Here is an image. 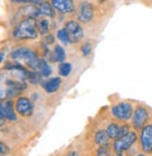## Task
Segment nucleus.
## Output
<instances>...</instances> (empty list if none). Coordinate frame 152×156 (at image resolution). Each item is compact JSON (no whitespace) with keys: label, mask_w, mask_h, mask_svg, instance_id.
<instances>
[{"label":"nucleus","mask_w":152,"mask_h":156,"mask_svg":"<svg viewBox=\"0 0 152 156\" xmlns=\"http://www.w3.org/2000/svg\"><path fill=\"white\" fill-rule=\"evenodd\" d=\"M37 21L33 17L25 18L16 26L13 30V36L20 40L36 39L38 37Z\"/></svg>","instance_id":"1"},{"label":"nucleus","mask_w":152,"mask_h":156,"mask_svg":"<svg viewBox=\"0 0 152 156\" xmlns=\"http://www.w3.org/2000/svg\"><path fill=\"white\" fill-rule=\"evenodd\" d=\"M10 57L16 61L23 60L28 68L33 71H39L41 59L39 55L27 47H19L10 53Z\"/></svg>","instance_id":"2"},{"label":"nucleus","mask_w":152,"mask_h":156,"mask_svg":"<svg viewBox=\"0 0 152 156\" xmlns=\"http://www.w3.org/2000/svg\"><path fill=\"white\" fill-rule=\"evenodd\" d=\"M137 140V135L135 132H129L127 135L115 139L114 141V150L117 153H121L128 151Z\"/></svg>","instance_id":"3"},{"label":"nucleus","mask_w":152,"mask_h":156,"mask_svg":"<svg viewBox=\"0 0 152 156\" xmlns=\"http://www.w3.org/2000/svg\"><path fill=\"white\" fill-rule=\"evenodd\" d=\"M113 116L119 120H129L133 118V106L128 102L119 103L112 107Z\"/></svg>","instance_id":"4"},{"label":"nucleus","mask_w":152,"mask_h":156,"mask_svg":"<svg viewBox=\"0 0 152 156\" xmlns=\"http://www.w3.org/2000/svg\"><path fill=\"white\" fill-rule=\"evenodd\" d=\"M148 118H149L148 111L143 106H138L134 110L132 118V123L133 128L135 130H142L146 126Z\"/></svg>","instance_id":"5"},{"label":"nucleus","mask_w":152,"mask_h":156,"mask_svg":"<svg viewBox=\"0 0 152 156\" xmlns=\"http://www.w3.org/2000/svg\"><path fill=\"white\" fill-rule=\"evenodd\" d=\"M140 143L145 153H152V124L146 125L141 131Z\"/></svg>","instance_id":"6"},{"label":"nucleus","mask_w":152,"mask_h":156,"mask_svg":"<svg viewBox=\"0 0 152 156\" xmlns=\"http://www.w3.org/2000/svg\"><path fill=\"white\" fill-rule=\"evenodd\" d=\"M0 119H1V125L4 124V119H8L9 121H15L17 119L12 102L10 100L1 101V104H0Z\"/></svg>","instance_id":"7"},{"label":"nucleus","mask_w":152,"mask_h":156,"mask_svg":"<svg viewBox=\"0 0 152 156\" xmlns=\"http://www.w3.org/2000/svg\"><path fill=\"white\" fill-rule=\"evenodd\" d=\"M16 111L22 117H30L33 114L34 105L30 99L26 97H20L15 104Z\"/></svg>","instance_id":"8"},{"label":"nucleus","mask_w":152,"mask_h":156,"mask_svg":"<svg viewBox=\"0 0 152 156\" xmlns=\"http://www.w3.org/2000/svg\"><path fill=\"white\" fill-rule=\"evenodd\" d=\"M65 29L69 33L71 42H78L84 36L83 28L76 21H69L65 25Z\"/></svg>","instance_id":"9"},{"label":"nucleus","mask_w":152,"mask_h":156,"mask_svg":"<svg viewBox=\"0 0 152 156\" xmlns=\"http://www.w3.org/2000/svg\"><path fill=\"white\" fill-rule=\"evenodd\" d=\"M94 8L89 2H82L78 8V20L82 23H88L93 18Z\"/></svg>","instance_id":"10"},{"label":"nucleus","mask_w":152,"mask_h":156,"mask_svg":"<svg viewBox=\"0 0 152 156\" xmlns=\"http://www.w3.org/2000/svg\"><path fill=\"white\" fill-rule=\"evenodd\" d=\"M107 133L111 139H117L121 137L130 132V127L127 124L124 125H118L115 122H112L107 126Z\"/></svg>","instance_id":"11"},{"label":"nucleus","mask_w":152,"mask_h":156,"mask_svg":"<svg viewBox=\"0 0 152 156\" xmlns=\"http://www.w3.org/2000/svg\"><path fill=\"white\" fill-rule=\"evenodd\" d=\"M6 84H7L6 96L9 98H13L17 96L22 90L26 88V85L25 83H21L19 81L8 80Z\"/></svg>","instance_id":"12"},{"label":"nucleus","mask_w":152,"mask_h":156,"mask_svg":"<svg viewBox=\"0 0 152 156\" xmlns=\"http://www.w3.org/2000/svg\"><path fill=\"white\" fill-rule=\"evenodd\" d=\"M51 4L61 13H71L74 10L73 0H51Z\"/></svg>","instance_id":"13"},{"label":"nucleus","mask_w":152,"mask_h":156,"mask_svg":"<svg viewBox=\"0 0 152 156\" xmlns=\"http://www.w3.org/2000/svg\"><path fill=\"white\" fill-rule=\"evenodd\" d=\"M62 83V80L60 77H53L50 78L49 80H46L42 83V87L47 93H55L57 91L60 87V85Z\"/></svg>","instance_id":"14"},{"label":"nucleus","mask_w":152,"mask_h":156,"mask_svg":"<svg viewBox=\"0 0 152 156\" xmlns=\"http://www.w3.org/2000/svg\"><path fill=\"white\" fill-rule=\"evenodd\" d=\"M109 136H108L107 131L105 130H99L95 133V143L98 146H102V145L108 144L109 140Z\"/></svg>","instance_id":"15"},{"label":"nucleus","mask_w":152,"mask_h":156,"mask_svg":"<svg viewBox=\"0 0 152 156\" xmlns=\"http://www.w3.org/2000/svg\"><path fill=\"white\" fill-rule=\"evenodd\" d=\"M56 9L53 7L52 4L49 2H43L42 4L40 5V10L42 14H44L50 18H54L56 15Z\"/></svg>","instance_id":"16"},{"label":"nucleus","mask_w":152,"mask_h":156,"mask_svg":"<svg viewBox=\"0 0 152 156\" xmlns=\"http://www.w3.org/2000/svg\"><path fill=\"white\" fill-rule=\"evenodd\" d=\"M52 57L54 58V61H58L60 63L64 62L65 58H66V52L62 46L57 45L54 49V54Z\"/></svg>","instance_id":"17"},{"label":"nucleus","mask_w":152,"mask_h":156,"mask_svg":"<svg viewBox=\"0 0 152 156\" xmlns=\"http://www.w3.org/2000/svg\"><path fill=\"white\" fill-rule=\"evenodd\" d=\"M72 70V66L69 62H61L58 66V73L61 76L67 77L70 75Z\"/></svg>","instance_id":"18"},{"label":"nucleus","mask_w":152,"mask_h":156,"mask_svg":"<svg viewBox=\"0 0 152 156\" xmlns=\"http://www.w3.org/2000/svg\"><path fill=\"white\" fill-rule=\"evenodd\" d=\"M37 27H38V31L40 34L45 35L46 33H48L49 28H50L49 21L47 19H41L39 22H37Z\"/></svg>","instance_id":"19"},{"label":"nucleus","mask_w":152,"mask_h":156,"mask_svg":"<svg viewBox=\"0 0 152 156\" xmlns=\"http://www.w3.org/2000/svg\"><path fill=\"white\" fill-rule=\"evenodd\" d=\"M39 72L40 73V74L43 77H48L52 73V68H51L50 65L48 64V62L45 59H41Z\"/></svg>","instance_id":"20"},{"label":"nucleus","mask_w":152,"mask_h":156,"mask_svg":"<svg viewBox=\"0 0 152 156\" xmlns=\"http://www.w3.org/2000/svg\"><path fill=\"white\" fill-rule=\"evenodd\" d=\"M57 35L58 40H59L62 43H64V44H69V43L71 42V38H70L69 33L67 32L66 29H65V27L59 29V30L57 31Z\"/></svg>","instance_id":"21"},{"label":"nucleus","mask_w":152,"mask_h":156,"mask_svg":"<svg viewBox=\"0 0 152 156\" xmlns=\"http://www.w3.org/2000/svg\"><path fill=\"white\" fill-rule=\"evenodd\" d=\"M109 155H110V148L108 144L102 145L97 150V156H109Z\"/></svg>","instance_id":"22"},{"label":"nucleus","mask_w":152,"mask_h":156,"mask_svg":"<svg viewBox=\"0 0 152 156\" xmlns=\"http://www.w3.org/2000/svg\"><path fill=\"white\" fill-rule=\"evenodd\" d=\"M81 51H82V54L83 55H85V57H88V55H89L92 52V46L91 44L89 42H85L84 43L82 47H81Z\"/></svg>","instance_id":"23"},{"label":"nucleus","mask_w":152,"mask_h":156,"mask_svg":"<svg viewBox=\"0 0 152 156\" xmlns=\"http://www.w3.org/2000/svg\"><path fill=\"white\" fill-rule=\"evenodd\" d=\"M9 152V148L7 146V145L4 144L3 142L0 143V154H1V156L6 155Z\"/></svg>","instance_id":"24"},{"label":"nucleus","mask_w":152,"mask_h":156,"mask_svg":"<svg viewBox=\"0 0 152 156\" xmlns=\"http://www.w3.org/2000/svg\"><path fill=\"white\" fill-rule=\"evenodd\" d=\"M23 2H25V3H32V4L40 5V4H42L44 1H43V0H23Z\"/></svg>","instance_id":"25"},{"label":"nucleus","mask_w":152,"mask_h":156,"mask_svg":"<svg viewBox=\"0 0 152 156\" xmlns=\"http://www.w3.org/2000/svg\"><path fill=\"white\" fill-rule=\"evenodd\" d=\"M45 41H46V43H47V44L53 43V42H54V37H53V35H48V36L45 38Z\"/></svg>","instance_id":"26"},{"label":"nucleus","mask_w":152,"mask_h":156,"mask_svg":"<svg viewBox=\"0 0 152 156\" xmlns=\"http://www.w3.org/2000/svg\"><path fill=\"white\" fill-rule=\"evenodd\" d=\"M66 156H79V153L77 151H70Z\"/></svg>","instance_id":"27"},{"label":"nucleus","mask_w":152,"mask_h":156,"mask_svg":"<svg viewBox=\"0 0 152 156\" xmlns=\"http://www.w3.org/2000/svg\"><path fill=\"white\" fill-rule=\"evenodd\" d=\"M4 55H5V53L2 51V52H1V58H0V61H1V62H3V59H4Z\"/></svg>","instance_id":"28"},{"label":"nucleus","mask_w":152,"mask_h":156,"mask_svg":"<svg viewBox=\"0 0 152 156\" xmlns=\"http://www.w3.org/2000/svg\"><path fill=\"white\" fill-rule=\"evenodd\" d=\"M12 1L15 3H20V2H23V0H12Z\"/></svg>","instance_id":"29"},{"label":"nucleus","mask_w":152,"mask_h":156,"mask_svg":"<svg viewBox=\"0 0 152 156\" xmlns=\"http://www.w3.org/2000/svg\"><path fill=\"white\" fill-rule=\"evenodd\" d=\"M114 156H123L121 153H117V152H116L115 154H114Z\"/></svg>","instance_id":"30"},{"label":"nucleus","mask_w":152,"mask_h":156,"mask_svg":"<svg viewBox=\"0 0 152 156\" xmlns=\"http://www.w3.org/2000/svg\"><path fill=\"white\" fill-rule=\"evenodd\" d=\"M137 156H146L144 153H139V154H137Z\"/></svg>","instance_id":"31"},{"label":"nucleus","mask_w":152,"mask_h":156,"mask_svg":"<svg viewBox=\"0 0 152 156\" xmlns=\"http://www.w3.org/2000/svg\"><path fill=\"white\" fill-rule=\"evenodd\" d=\"M103 1H104V0H99V2H100V3H102Z\"/></svg>","instance_id":"32"}]
</instances>
